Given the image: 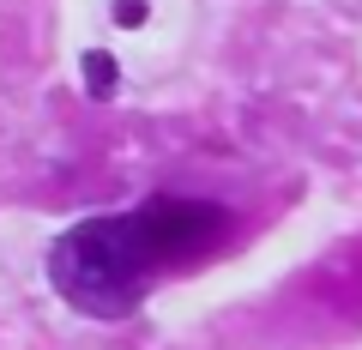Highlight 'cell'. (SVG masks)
<instances>
[{"label":"cell","instance_id":"obj_2","mask_svg":"<svg viewBox=\"0 0 362 350\" xmlns=\"http://www.w3.org/2000/svg\"><path fill=\"white\" fill-rule=\"evenodd\" d=\"M90 85H97V91H109V61H103V54H90Z\"/></svg>","mask_w":362,"mask_h":350},{"label":"cell","instance_id":"obj_1","mask_svg":"<svg viewBox=\"0 0 362 350\" xmlns=\"http://www.w3.org/2000/svg\"><path fill=\"white\" fill-rule=\"evenodd\" d=\"M223 211L206 199H151L121 218H90L66 230L49 254V278L85 314H127L157 272L223 235Z\"/></svg>","mask_w":362,"mask_h":350}]
</instances>
